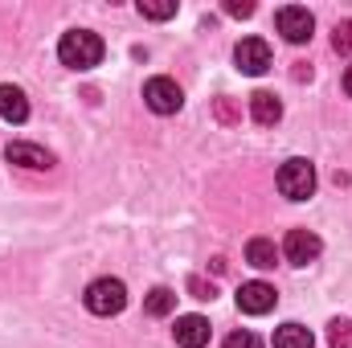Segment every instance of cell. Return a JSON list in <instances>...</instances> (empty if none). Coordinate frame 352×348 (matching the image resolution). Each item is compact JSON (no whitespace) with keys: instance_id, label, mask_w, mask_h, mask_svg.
<instances>
[{"instance_id":"cell-1","label":"cell","mask_w":352,"mask_h":348,"mask_svg":"<svg viewBox=\"0 0 352 348\" xmlns=\"http://www.w3.org/2000/svg\"><path fill=\"white\" fill-rule=\"evenodd\" d=\"M58 58H62V66H70V70H94V66L102 62V37L90 33V29H70V33H62V41H58Z\"/></svg>"},{"instance_id":"cell-2","label":"cell","mask_w":352,"mask_h":348,"mask_svg":"<svg viewBox=\"0 0 352 348\" xmlns=\"http://www.w3.org/2000/svg\"><path fill=\"white\" fill-rule=\"evenodd\" d=\"M82 303H87L90 316H119L127 307V287H123V279H94L82 295Z\"/></svg>"},{"instance_id":"cell-3","label":"cell","mask_w":352,"mask_h":348,"mask_svg":"<svg viewBox=\"0 0 352 348\" xmlns=\"http://www.w3.org/2000/svg\"><path fill=\"white\" fill-rule=\"evenodd\" d=\"M278 193H283L287 201H307V197L316 193V168H311V160H303V156L287 160V164L278 168Z\"/></svg>"},{"instance_id":"cell-4","label":"cell","mask_w":352,"mask_h":348,"mask_svg":"<svg viewBox=\"0 0 352 348\" xmlns=\"http://www.w3.org/2000/svg\"><path fill=\"white\" fill-rule=\"evenodd\" d=\"M144 102H148V111H156V115H176L180 107H184V94L176 87L173 78H148L144 83Z\"/></svg>"},{"instance_id":"cell-5","label":"cell","mask_w":352,"mask_h":348,"mask_svg":"<svg viewBox=\"0 0 352 348\" xmlns=\"http://www.w3.org/2000/svg\"><path fill=\"white\" fill-rule=\"evenodd\" d=\"M278 33L291 41V45H303V41H311V33H316V17L303 8V4H287V8H278Z\"/></svg>"},{"instance_id":"cell-6","label":"cell","mask_w":352,"mask_h":348,"mask_svg":"<svg viewBox=\"0 0 352 348\" xmlns=\"http://www.w3.org/2000/svg\"><path fill=\"white\" fill-rule=\"evenodd\" d=\"M234 62H238L242 74L258 78V74L270 70V45H266L263 37H242V41L234 45Z\"/></svg>"},{"instance_id":"cell-7","label":"cell","mask_w":352,"mask_h":348,"mask_svg":"<svg viewBox=\"0 0 352 348\" xmlns=\"http://www.w3.org/2000/svg\"><path fill=\"white\" fill-rule=\"evenodd\" d=\"M320 250H324V242L311 234V230H291L287 238H283V254L291 266H307V262L320 259Z\"/></svg>"},{"instance_id":"cell-8","label":"cell","mask_w":352,"mask_h":348,"mask_svg":"<svg viewBox=\"0 0 352 348\" xmlns=\"http://www.w3.org/2000/svg\"><path fill=\"white\" fill-rule=\"evenodd\" d=\"M278 303V295H274V287L270 283H242L238 287V312H246V316H266L270 307Z\"/></svg>"},{"instance_id":"cell-9","label":"cell","mask_w":352,"mask_h":348,"mask_svg":"<svg viewBox=\"0 0 352 348\" xmlns=\"http://www.w3.org/2000/svg\"><path fill=\"white\" fill-rule=\"evenodd\" d=\"M12 164H21V168H33V173H45V168H54V156L45 152V148H37V144H25V140H16V144H8V152H4Z\"/></svg>"},{"instance_id":"cell-10","label":"cell","mask_w":352,"mask_h":348,"mask_svg":"<svg viewBox=\"0 0 352 348\" xmlns=\"http://www.w3.org/2000/svg\"><path fill=\"white\" fill-rule=\"evenodd\" d=\"M176 345L180 348H205L209 345V320L205 316H180L173 328Z\"/></svg>"},{"instance_id":"cell-11","label":"cell","mask_w":352,"mask_h":348,"mask_svg":"<svg viewBox=\"0 0 352 348\" xmlns=\"http://www.w3.org/2000/svg\"><path fill=\"white\" fill-rule=\"evenodd\" d=\"M0 119L4 123H25L29 119V98H25V90L21 87H0Z\"/></svg>"},{"instance_id":"cell-12","label":"cell","mask_w":352,"mask_h":348,"mask_svg":"<svg viewBox=\"0 0 352 348\" xmlns=\"http://www.w3.org/2000/svg\"><path fill=\"white\" fill-rule=\"evenodd\" d=\"M250 115H254V123L274 127V123L283 119V102H278L270 90H254V94H250Z\"/></svg>"},{"instance_id":"cell-13","label":"cell","mask_w":352,"mask_h":348,"mask_svg":"<svg viewBox=\"0 0 352 348\" xmlns=\"http://www.w3.org/2000/svg\"><path fill=\"white\" fill-rule=\"evenodd\" d=\"M246 262H250L254 270H270V266L278 262L274 242H270V238H250V242H246Z\"/></svg>"},{"instance_id":"cell-14","label":"cell","mask_w":352,"mask_h":348,"mask_svg":"<svg viewBox=\"0 0 352 348\" xmlns=\"http://www.w3.org/2000/svg\"><path fill=\"white\" fill-rule=\"evenodd\" d=\"M274 348H316V336L303 324H283L274 332Z\"/></svg>"},{"instance_id":"cell-15","label":"cell","mask_w":352,"mask_h":348,"mask_svg":"<svg viewBox=\"0 0 352 348\" xmlns=\"http://www.w3.org/2000/svg\"><path fill=\"white\" fill-rule=\"evenodd\" d=\"M173 307H176V291H168V287H152L148 299H144V312L148 316H168Z\"/></svg>"},{"instance_id":"cell-16","label":"cell","mask_w":352,"mask_h":348,"mask_svg":"<svg viewBox=\"0 0 352 348\" xmlns=\"http://www.w3.org/2000/svg\"><path fill=\"white\" fill-rule=\"evenodd\" d=\"M140 17L168 21V17H176V0H140Z\"/></svg>"},{"instance_id":"cell-17","label":"cell","mask_w":352,"mask_h":348,"mask_svg":"<svg viewBox=\"0 0 352 348\" xmlns=\"http://www.w3.org/2000/svg\"><path fill=\"white\" fill-rule=\"evenodd\" d=\"M328 345L332 348H352V324L349 320H332V328H328Z\"/></svg>"},{"instance_id":"cell-18","label":"cell","mask_w":352,"mask_h":348,"mask_svg":"<svg viewBox=\"0 0 352 348\" xmlns=\"http://www.w3.org/2000/svg\"><path fill=\"white\" fill-rule=\"evenodd\" d=\"M332 50H336V54H352V21H340V25H336Z\"/></svg>"},{"instance_id":"cell-19","label":"cell","mask_w":352,"mask_h":348,"mask_svg":"<svg viewBox=\"0 0 352 348\" xmlns=\"http://www.w3.org/2000/svg\"><path fill=\"white\" fill-rule=\"evenodd\" d=\"M226 348H263V340L254 332H230L226 336Z\"/></svg>"},{"instance_id":"cell-20","label":"cell","mask_w":352,"mask_h":348,"mask_svg":"<svg viewBox=\"0 0 352 348\" xmlns=\"http://www.w3.org/2000/svg\"><path fill=\"white\" fill-rule=\"evenodd\" d=\"M188 291H192V299H213V283H205V279H188Z\"/></svg>"},{"instance_id":"cell-21","label":"cell","mask_w":352,"mask_h":348,"mask_svg":"<svg viewBox=\"0 0 352 348\" xmlns=\"http://www.w3.org/2000/svg\"><path fill=\"white\" fill-rule=\"evenodd\" d=\"M226 12H230V17H250V12H254V4H250V0H242V4H238V0H230V4H226Z\"/></svg>"},{"instance_id":"cell-22","label":"cell","mask_w":352,"mask_h":348,"mask_svg":"<svg viewBox=\"0 0 352 348\" xmlns=\"http://www.w3.org/2000/svg\"><path fill=\"white\" fill-rule=\"evenodd\" d=\"M217 115H221V119H226V123H234V107H230V102H226V98H217Z\"/></svg>"},{"instance_id":"cell-23","label":"cell","mask_w":352,"mask_h":348,"mask_svg":"<svg viewBox=\"0 0 352 348\" xmlns=\"http://www.w3.org/2000/svg\"><path fill=\"white\" fill-rule=\"evenodd\" d=\"M344 90H349V98H352V66L344 70Z\"/></svg>"}]
</instances>
